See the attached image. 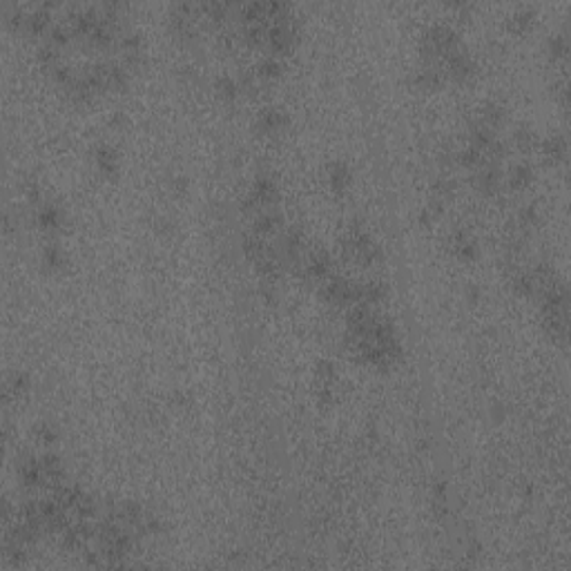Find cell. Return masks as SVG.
Returning <instances> with one entry per match:
<instances>
[{
    "label": "cell",
    "mask_w": 571,
    "mask_h": 571,
    "mask_svg": "<svg viewBox=\"0 0 571 571\" xmlns=\"http://www.w3.org/2000/svg\"><path fill=\"white\" fill-rule=\"evenodd\" d=\"M551 52H553V56H565L567 54L565 38H553V40H551Z\"/></svg>",
    "instance_id": "9"
},
{
    "label": "cell",
    "mask_w": 571,
    "mask_h": 571,
    "mask_svg": "<svg viewBox=\"0 0 571 571\" xmlns=\"http://www.w3.org/2000/svg\"><path fill=\"white\" fill-rule=\"evenodd\" d=\"M219 92H221L223 96H234L237 94V83L230 78H221L219 80Z\"/></svg>",
    "instance_id": "7"
},
{
    "label": "cell",
    "mask_w": 571,
    "mask_h": 571,
    "mask_svg": "<svg viewBox=\"0 0 571 571\" xmlns=\"http://www.w3.org/2000/svg\"><path fill=\"white\" fill-rule=\"evenodd\" d=\"M565 150H567V145H565V141H562V138H549V141L545 143L547 156H549V159H553V161H560L562 156H565Z\"/></svg>",
    "instance_id": "1"
},
{
    "label": "cell",
    "mask_w": 571,
    "mask_h": 571,
    "mask_svg": "<svg viewBox=\"0 0 571 571\" xmlns=\"http://www.w3.org/2000/svg\"><path fill=\"white\" fill-rule=\"evenodd\" d=\"M58 219H60V214H58V210H54V208H45V210L40 212V223L47 228H56Z\"/></svg>",
    "instance_id": "4"
},
{
    "label": "cell",
    "mask_w": 571,
    "mask_h": 571,
    "mask_svg": "<svg viewBox=\"0 0 571 571\" xmlns=\"http://www.w3.org/2000/svg\"><path fill=\"white\" fill-rule=\"evenodd\" d=\"M531 14H515L513 16V29H518V32H522L527 25H531Z\"/></svg>",
    "instance_id": "8"
},
{
    "label": "cell",
    "mask_w": 571,
    "mask_h": 571,
    "mask_svg": "<svg viewBox=\"0 0 571 571\" xmlns=\"http://www.w3.org/2000/svg\"><path fill=\"white\" fill-rule=\"evenodd\" d=\"M279 63H277L275 58H268V60H264L261 63V67H259V72H261V76H277L279 74Z\"/></svg>",
    "instance_id": "6"
},
{
    "label": "cell",
    "mask_w": 571,
    "mask_h": 571,
    "mask_svg": "<svg viewBox=\"0 0 571 571\" xmlns=\"http://www.w3.org/2000/svg\"><path fill=\"white\" fill-rule=\"evenodd\" d=\"M281 123H284V118H281V114L279 112H275V110L266 112L264 116H261V125H264V130H275V127H279Z\"/></svg>",
    "instance_id": "3"
},
{
    "label": "cell",
    "mask_w": 571,
    "mask_h": 571,
    "mask_svg": "<svg viewBox=\"0 0 571 571\" xmlns=\"http://www.w3.org/2000/svg\"><path fill=\"white\" fill-rule=\"evenodd\" d=\"M531 181V170L527 168V165H518V168H513L511 172V183L515 185V188H522V185H527Z\"/></svg>",
    "instance_id": "2"
},
{
    "label": "cell",
    "mask_w": 571,
    "mask_h": 571,
    "mask_svg": "<svg viewBox=\"0 0 571 571\" xmlns=\"http://www.w3.org/2000/svg\"><path fill=\"white\" fill-rule=\"evenodd\" d=\"M330 179H333V183L335 185H342L346 183V181L350 179V174H348V170H346V165H335V170H333V174H330Z\"/></svg>",
    "instance_id": "5"
}]
</instances>
